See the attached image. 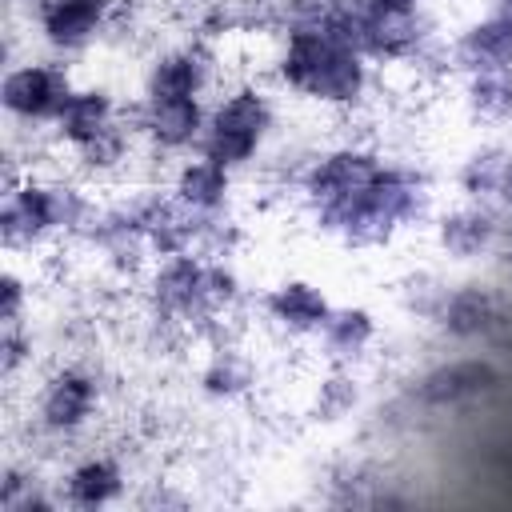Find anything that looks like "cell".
<instances>
[{"instance_id": "cell-1", "label": "cell", "mask_w": 512, "mask_h": 512, "mask_svg": "<svg viewBox=\"0 0 512 512\" xmlns=\"http://www.w3.org/2000/svg\"><path fill=\"white\" fill-rule=\"evenodd\" d=\"M436 212L432 180L420 164L380 156L368 176H360L344 196L304 212L308 228L348 252H380L400 236L428 228Z\"/></svg>"}, {"instance_id": "cell-2", "label": "cell", "mask_w": 512, "mask_h": 512, "mask_svg": "<svg viewBox=\"0 0 512 512\" xmlns=\"http://www.w3.org/2000/svg\"><path fill=\"white\" fill-rule=\"evenodd\" d=\"M100 188L80 180L72 168L32 164L0 200V244L12 260L60 256L80 248L96 220Z\"/></svg>"}, {"instance_id": "cell-3", "label": "cell", "mask_w": 512, "mask_h": 512, "mask_svg": "<svg viewBox=\"0 0 512 512\" xmlns=\"http://www.w3.org/2000/svg\"><path fill=\"white\" fill-rule=\"evenodd\" d=\"M268 76L280 96H292L332 116L360 112L380 84V68L336 32H328L320 20L284 28L272 40Z\"/></svg>"}, {"instance_id": "cell-4", "label": "cell", "mask_w": 512, "mask_h": 512, "mask_svg": "<svg viewBox=\"0 0 512 512\" xmlns=\"http://www.w3.org/2000/svg\"><path fill=\"white\" fill-rule=\"evenodd\" d=\"M108 372L84 356L56 360L48 372L28 384V432L44 448H64L80 444L96 420L108 408Z\"/></svg>"}, {"instance_id": "cell-5", "label": "cell", "mask_w": 512, "mask_h": 512, "mask_svg": "<svg viewBox=\"0 0 512 512\" xmlns=\"http://www.w3.org/2000/svg\"><path fill=\"white\" fill-rule=\"evenodd\" d=\"M276 132H280V92L264 80L236 76L224 80V88L212 96L196 152L244 176L268 156Z\"/></svg>"}, {"instance_id": "cell-6", "label": "cell", "mask_w": 512, "mask_h": 512, "mask_svg": "<svg viewBox=\"0 0 512 512\" xmlns=\"http://www.w3.org/2000/svg\"><path fill=\"white\" fill-rule=\"evenodd\" d=\"M72 88H76V72L60 56L28 52V56L8 60L0 76V104H4V120L12 136L28 132L36 144H48V128L60 116Z\"/></svg>"}, {"instance_id": "cell-7", "label": "cell", "mask_w": 512, "mask_h": 512, "mask_svg": "<svg viewBox=\"0 0 512 512\" xmlns=\"http://www.w3.org/2000/svg\"><path fill=\"white\" fill-rule=\"evenodd\" d=\"M504 384H508V372L492 356L468 352V356H444L420 368L400 392L416 408V416H444V412H468L492 400Z\"/></svg>"}, {"instance_id": "cell-8", "label": "cell", "mask_w": 512, "mask_h": 512, "mask_svg": "<svg viewBox=\"0 0 512 512\" xmlns=\"http://www.w3.org/2000/svg\"><path fill=\"white\" fill-rule=\"evenodd\" d=\"M116 16L120 0H32L20 24L28 28V40H36L48 56L80 60L108 44Z\"/></svg>"}, {"instance_id": "cell-9", "label": "cell", "mask_w": 512, "mask_h": 512, "mask_svg": "<svg viewBox=\"0 0 512 512\" xmlns=\"http://www.w3.org/2000/svg\"><path fill=\"white\" fill-rule=\"evenodd\" d=\"M224 80L228 76L220 64V48L184 32L148 52L144 72H140V96H148V100H184V96L212 100L224 88Z\"/></svg>"}, {"instance_id": "cell-10", "label": "cell", "mask_w": 512, "mask_h": 512, "mask_svg": "<svg viewBox=\"0 0 512 512\" xmlns=\"http://www.w3.org/2000/svg\"><path fill=\"white\" fill-rule=\"evenodd\" d=\"M428 328L452 344V348H476V344H492L500 332L512 328V300L500 284L492 280H456L444 288Z\"/></svg>"}, {"instance_id": "cell-11", "label": "cell", "mask_w": 512, "mask_h": 512, "mask_svg": "<svg viewBox=\"0 0 512 512\" xmlns=\"http://www.w3.org/2000/svg\"><path fill=\"white\" fill-rule=\"evenodd\" d=\"M208 104L212 100H200V96H184V100L136 96V100H128V120H132L148 160H156L168 172L176 160L192 156L200 148L204 124H208Z\"/></svg>"}, {"instance_id": "cell-12", "label": "cell", "mask_w": 512, "mask_h": 512, "mask_svg": "<svg viewBox=\"0 0 512 512\" xmlns=\"http://www.w3.org/2000/svg\"><path fill=\"white\" fill-rule=\"evenodd\" d=\"M508 216L496 204H476V200H452L432 212L428 220V240L444 264H480L496 260L500 240H504Z\"/></svg>"}, {"instance_id": "cell-13", "label": "cell", "mask_w": 512, "mask_h": 512, "mask_svg": "<svg viewBox=\"0 0 512 512\" xmlns=\"http://www.w3.org/2000/svg\"><path fill=\"white\" fill-rule=\"evenodd\" d=\"M256 316L260 324L288 344H312L324 328V320L332 316L336 300L328 296V288L312 276H280L276 284H268L256 296Z\"/></svg>"}, {"instance_id": "cell-14", "label": "cell", "mask_w": 512, "mask_h": 512, "mask_svg": "<svg viewBox=\"0 0 512 512\" xmlns=\"http://www.w3.org/2000/svg\"><path fill=\"white\" fill-rule=\"evenodd\" d=\"M128 488H132V468H128V460L116 448L84 444L56 472L60 508H76V512L112 508V504L128 500Z\"/></svg>"}, {"instance_id": "cell-15", "label": "cell", "mask_w": 512, "mask_h": 512, "mask_svg": "<svg viewBox=\"0 0 512 512\" xmlns=\"http://www.w3.org/2000/svg\"><path fill=\"white\" fill-rule=\"evenodd\" d=\"M124 112H128V100H120L104 80H76L72 96L64 100L60 116L48 128V144L56 156H72L112 124H120Z\"/></svg>"}, {"instance_id": "cell-16", "label": "cell", "mask_w": 512, "mask_h": 512, "mask_svg": "<svg viewBox=\"0 0 512 512\" xmlns=\"http://www.w3.org/2000/svg\"><path fill=\"white\" fill-rule=\"evenodd\" d=\"M260 384V364L256 356L240 344V336H220L212 344L200 348V360H196V392L200 400L208 404H240L256 392Z\"/></svg>"}, {"instance_id": "cell-17", "label": "cell", "mask_w": 512, "mask_h": 512, "mask_svg": "<svg viewBox=\"0 0 512 512\" xmlns=\"http://www.w3.org/2000/svg\"><path fill=\"white\" fill-rule=\"evenodd\" d=\"M380 336H384L380 316H376L368 304L352 300V304H336V308H332V316L324 320V328H320V336L312 340V348H316V356H320L324 364L364 368V364L376 356Z\"/></svg>"}, {"instance_id": "cell-18", "label": "cell", "mask_w": 512, "mask_h": 512, "mask_svg": "<svg viewBox=\"0 0 512 512\" xmlns=\"http://www.w3.org/2000/svg\"><path fill=\"white\" fill-rule=\"evenodd\" d=\"M448 52H452L456 76L512 68V24L488 8L484 16H472L464 28L448 36Z\"/></svg>"}, {"instance_id": "cell-19", "label": "cell", "mask_w": 512, "mask_h": 512, "mask_svg": "<svg viewBox=\"0 0 512 512\" xmlns=\"http://www.w3.org/2000/svg\"><path fill=\"white\" fill-rule=\"evenodd\" d=\"M164 184L172 188V196L180 204H188L196 216H208V212H224V208H236V172H228L224 164L192 152L184 160H176L164 176Z\"/></svg>"}, {"instance_id": "cell-20", "label": "cell", "mask_w": 512, "mask_h": 512, "mask_svg": "<svg viewBox=\"0 0 512 512\" xmlns=\"http://www.w3.org/2000/svg\"><path fill=\"white\" fill-rule=\"evenodd\" d=\"M364 408H368V384L360 368H344V364H324V372L312 380L304 400L308 420L320 428H340L356 420Z\"/></svg>"}, {"instance_id": "cell-21", "label": "cell", "mask_w": 512, "mask_h": 512, "mask_svg": "<svg viewBox=\"0 0 512 512\" xmlns=\"http://www.w3.org/2000/svg\"><path fill=\"white\" fill-rule=\"evenodd\" d=\"M0 508L4 512H52V508H60L56 476H48L32 452L8 456L0 468Z\"/></svg>"}, {"instance_id": "cell-22", "label": "cell", "mask_w": 512, "mask_h": 512, "mask_svg": "<svg viewBox=\"0 0 512 512\" xmlns=\"http://www.w3.org/2000/svg\"><path fill=\"white\" fill-rule=\"evenodd\" d=\"M512 160V144L504 140H480L472 144L456 168H452V188L460 200H476V204H496V192H500V180H504V168Z\"/></svg>"}, {"instance_id": "cell-23", "label": "cell", "mask_w": 512, "mask_h": 512, "mask_svg": "<svg viewBox=\"0 0 512 512\" xmlns=\"http://www.w3.org/2000/svg\"><path fill=\"white\" fill-rule=\"evenodd\" d=\"M460 108L488 132H512V68L460 76Z\"/></svg>"}, {"instance_id": "cell-24", "label": "cell", "mask_w": 512, "mask_h": 512, "mask_svg": "<svg viewBox=\"0 0 512 512\" xmlns=\"http://www.w3.org/2000/svg\"><path fill=\"white\" fill-rule=\"evenodd\" d=\"M36 352H40V340L32 332V320L0 324V376L8 384V396H16L24 384H32Z\"/></svg>"}, {"instance_id": "cell-25", "label": "cell", "mask_w": 512, "mask_h": 512, "mask_svg": "<svg viewBox=\"0 0 512 512\" xmlns=\"http://www.w3.org/2000/svg\"><path fill=\"white\" fill-rule=\"evenodd\" d=\"M444 288H448V280L436 276V272H428V268L408 272V276L400 280V304H404V312H408L412 320L428 324L432 312H436V304H440V296H444Z\"/></svg>"}, {"instance_id": "cell-26", "label": "cell", "mask_w": 512, "mask_h": 512, "mask_svg": "<svg viewBox=\"0 0 512 512\" xmlns=\"http://www.w3.org/2000/svg\"><path fill=\"white\" fill-rule=\"evenodd\" d=\"M32 320V276L20 268V260L8 256V268L0 276V324Z\"/></svg>"}, {"instance_id": "cell-27", "label": "cell", "mask_w": 512, "mask_h": 512, "mask_svg": "<svg viewBox=\"0 0 512 512\" xmlns=\"http://www.w3.org/2000/svg\"><path fill=\"white\" fill-rule=\"evenodd\" d=\"M364 4H372L380 12H420V8H428V0H364Z\"/></svg>"}, {"instance_id": "cell-28", "label": "cell", "mask_w": 512, "mask_h": 512, "mask_svg": "<svg viewBox=\"0 0 512 512\" xmlns=\"http://www.w3.org/2000/svg\"><path fill=\"white\" fill-rule=\"evenodd\" d=\"M496 208L512 220V160H508V168H504V180H500V192H496Z\"/></svg>"}, {"instance_id": "cell-29", "label": "cell", "mask_w": 512, "mask_h": 512, "mask_svg": "<svg viewBox=\"0 0 512 512\" xmlns=\"http://www.w3.org/2000/svg\"><path fill=\"white\" fill-rule=\"evenodd\" d=\"M496 260H500L504 268H512V220H508V228H504V240H500V252H496Z\"/></svg>"}, {"instance_id": "cell-30", "label": "cell", "mask_w": 512, "mask_h": 512, "mask_svg": "<svg viewBox=\"0 0 512 512\" xmlns=\"http://www.w3.org/2000/svg\"><path fill=\"white\" fill-rule=\"evenodd\" d=\"M32 0H4V12H8V24H16L20 16H24V8H28Z\"/></svg>"}, {"instance_id": "cell-31", "label": "cell", "mask_w": 512, "mask_h": 512, "mask_svg": "<svg viewBox=\"0 0 512 512\" xmlns=\"http://www.w3.org/2000/svg\"><path fill=\"white\" fill-rule=\"evenodd\" d=\"M172 4H188V8H196V4H204V0H172Z\"/></svg>"}]
</instances>
